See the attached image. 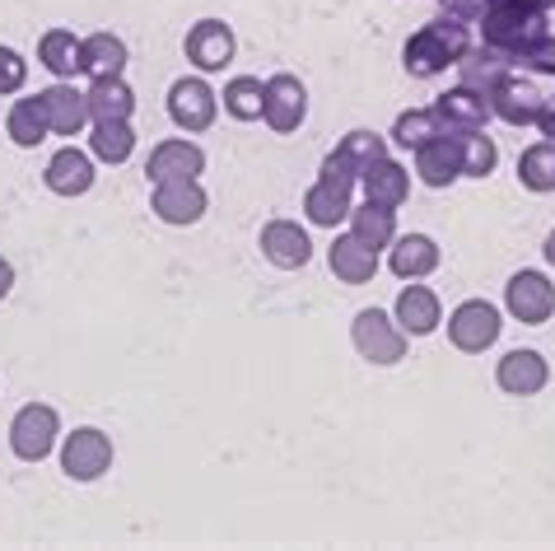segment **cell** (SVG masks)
I'll list each match as a JSON object with an SVG mask.
<instances>
[{
	"mask_svg": "<svg viewBox=\"0 0 555 551\" xmlns=\"http://www.w3.org/2000/svg\"><path fill=\"white\" fill-rule=\"evenodd\" d=\"M462 56H467V28H462V20H435L406 38L402 66L415 80H435V75L457 66Z\"/></svg>",
	"mask_w": 555,
	"mask_h": 551,
	"instance_id": "1",
	"label": "cell"
},
{
	"mask_svg": "<svg viewBox=\"0 0 555 551\" xmlns=\"http://www.w3.org/2000/svg\"><path fill=\"white\" fill-rule=\"evenodd\" d=\"M354 350H360L364 360H374V364H397L406 356V332L392 323L383 309H360L354 313Z\"/></svg>",
	"mask_w": 555,
	"mask_h": 551,
	"instance_id": "6",
	"label": "cell"
},
{
	"mask_svg": "<svg viewBox=\"0 0 555 551\" xmlns=\"http://www.w3.org/2000/svg\"><path fill=\"white\" fill-rule=\"evenodd\" d=\"M542 253H546V262L555 267V229H551V234H546V248H542Z\"/></svg>",
	"mask_w": 555,
	"mask_h": 551,
	"instance_id": "40",
	"label": "cell"
},
{
	"mask_svg": "<svg viewBox=\"0 0 555 551\" xmlns=\"http://www.w3.org/2000/svg\"><path fill=\"white\" fill-rule=\"evenodd\" d=\"M196 174H206V150L196 141H159L150 150V164H145L150 188H154V182L196 178Z\"/></svg>",
	"mask_w": 555,
	"mask_h": 551,
	"instance_id": "15",
	"label": "cell"
},
{
	"mask_svg": "<svg viewBox=\"0 0 555 551\" xmlns=\"http://www.w3.org/2000/svg\"><path fill=\"white\" fill-rule=\"evenodd\" d=\"M388 267L402 276V281H421V276H429V271L439 267V243L429 239V234H402V239H392Z\"/></svg>",
	"mask_w": 555,
	"mask_h": 551,
	"instance_id": "25",
	"label": "cell"
},
{
	"mask_svg": "<svg viewBox=\"0 0 555 551\" xmlns=\"http://www.w3.org/2000/svg\"><path fill=\"white\" fill-rule=\"evenodd\" d=\"M42 182H48L56 196H85L89 188H94V155H85L80 145L56 150V155L48 159V174H42Z\"/></svg>",
	"mask_w": 555,
	"mask_h": 551,
	"instance_id": "18",
	"label": "cell"
},
{
	"mask_svg": "<svg viewBox=\"0 0 555 551\" xmlns=\"http://www.w3.org/2000/svg\"><path fill=\"white\" fill-rule=\"evenodd\" d=\"M206 188L196 178H178V182H154V196H150V210L159 216L164 225H196L206 216Z\"/></svg>",
	"mask_w": 555,
	"mask_h": 551,
	"instance_id": "11",
	"label": "cell"
},
{
	"mask_svg": "<svg viewBox=\"0 0 555 551\" xmlns=\"http://www.w3.org/2000/svg\"><path fill=\"white\" fill-rule=\"evenodd\" d=\"M224 113L238 117V121H257L261 117V80L253 75H234L224 85Z\"/></svg>",
	"mask_w": 555,
	"mask_h": 551,
	"instance_id": "35",
	"label": "cell"
},
{
	"mask_svg": "<svg viewBox=\"0 0 555 551\" xmlns=\"http://www.w3.org/2000/svg\"><path fill=\"white\" fill-rule=\"evenodd\" d=\"M439 323H443V309L429 285H406L402 295H397V328L406 336H429Z\"/></svg>",
	"mask_w": 555,
	"mask_h": 551,
	"instance_id": "21",
	"label": "cell"
},
{
	"mask_svg": "<svg viewBox=\"0 0 555 551\" xmlns=\"http://www.w3.org/2000/svg\"><path fill=\"white\" fill-rule=\"evenodd\" d=\"M38 61L48 66L56 80H75V75L85 71V56H80V38L70 34V28H48V34L38 38Z\"/></svg>",
	"mask_w": 555,
	"mask_h": 551,
	"instance_id": "26",
	"label": "cell"
},
{
	"mask_svg": "<svg viewBox=\"0 0 555 551\" xmlns=\"http://www.w3.org/2000/svg\"><path fill=\"white\" fill-rule=\"evenodd\" d=\"M56 435H61V417L48 402H28L20 417L10 421V449H14V458H24V463H42V458L56 449Z\"/></svg>",
	"mask_w": 555,
	"mask_h": 551,
	"instance_id": "4",
	"label": "cell"
},
{
	"mask_svg": "<svg viewBox=\"0 0 555 551\" xmlns=\"http://www.w3.org/2000/svg\"><path fill=\"white\" fill-rule=\"evenodd\" d=\"M518 182L528 192H555V145L537 141L518 155Z\"/></svg>",
	"mask_w": 555,
	"mask_h": 551,
	"instance_id": "32",
	"label": "cell"
},
{
	"mask_svg": "<svg viewBox=\"0 0 555 551\" xmlns=\"http://www.w3.org/2000/svg\"><path fill=\"white\" fill-rule=\"evenodd\" d=\"M495 379H500V388H504V393H514V397H532V393H542V388H546L551 370H546L542 350H508V356L500 360Z\"/></svg>",
	"mask_w": 555,
	"mask_h": 551,
	"instance_id": "19",
	"label": "cell"
},
{
	"mask_svg": "<svg viewBox=\"0 0 555 551\" xmlns=\"http://www.w3.org/2000/svg\"><path fill=\"white\" fill-rule=\"evenodd\" d=\"M388 155V145H383V136H374V131H350L341 145L332 150L327 159H322V182H332V188H350L354 192V182H360V174L374 159H383Z\"/></svg>",
	"mask_w": 555,
	"mask_h": 551,
	"instance_id": "3",
	"label": "cell"
},
{
	"mask_svg": "<svg viewBox=\"0 0 555 551\" xmlns=\"http://www.w3.org/2000/svg\"><path fill=\"white\" fill-rule=\"evenodd\" d=\"M435 117L443 121V131H476V127H486V117H490V103L476 94V89H449V94H439L435 99Z\"/></svg>",
	"mask_w": 555,
	"mask_h": 551,
	"instance_id": "23",
	"label": "cell"
},
{
	"mask_svg": "<svg viewBox=\"0 0 555 551\" xmlns=\"http://www.w3.org/2000/svg\"><path fill=\"white\" fill-rule=\"evenodd\" d=\"M80 56H85V75H121L127 71V42L117 34L80 38Z\"/></svg>",
	"mask_w": 555,
	"mask_h": 551,
	"instance_id": "31",
	"label": "cell"
},
{
	"mask_svg": "<svg viewBox=\"0 0 555 551\" xmlns=\"http://www.w3.org/2000/svg\"><path fill=\"white\" fill-rule=\"evenodd\" d=\"M85 103H89V121H107V117H127L135 113V94L121 75H94V85L85 89Z\"/></svg>",
	"mask_w": 555,
	"mask_h": 551,
	"instance_id": "24",
	"label": "cell"
},
{
	"mask_svg": "<svg viewBox=\"0 0 555 551\" xmlns=\"http://www.w3.org/2000/svg\"><path fill=\"white\" fill-rule=\"evenodd\" d=\"M481 5H495V0H481Z\"/></svg>",
	"mask_w": 555,
	"mask_h": 551,
	"instance_id": "42",
	"label": "cell"
},
{
	"mask_svg": "<svg viewBox=\"0 0 555 551\" xmlns=\"http://www.w3.org/2000/svg\"><path fill=\"white\" fill-rule=\"evenodd\" d=\"M135 150V131L127 117H107L89 127V155L103 159V164H127Z\"/></svg>",
	"mask_w": 555,
	"mask_h": 551,
	"instance_id": "27",
	"label": "cell"
},
{
	"mask_svg": "<svg viewBox=\"0 0 555 551\" xmlns=\"http://www.w3.org/2000/svg\"><path fill=\"white\" fill-rule=\"evenodd\" d=\"M215 113H220V99H215V89L206 80H196V75L168 89V117H173L182 131H210Z\"/></svg>",
	"mask_w": 555,
	"mask_h": 551,
	"instance_id": "12",
	"label": "cell"
},
{
	"mask_svg": "<svg viewBox=\"0 0 555 551\" xmlns=\"http://www.w3.org/2000/svg\"><path fill=\"white\" fill-rule=\"evenodd\" d=\"M439 131H443V121L435 117V108H411L392 121V141L406 145V150H421L425 141H435Z\"/></svg>",
	"mask_w": 555,
	"mask_h": 551,
	"instance_id": "34",
	"label": "cell"
},
{
	"mask_svg": "<svg viewBox=\"0 0 555 551\" xmlns=\"http://www.w3.org/2000/svg\"><path fill=\"white\" fill-rule=\"evenodd\" d=\"M457 145H462V178H490V174H495L500 150H495V141L486 136V127L457 131Z\"/></svg>",
	"mask_w": 555,
	"mask_h": 551,
	"instance_id": "33",
	"label": "cell"
},
{
	"mask_svg": "<svg viewBox=\"0 0 555 551\" xmlns=\"http://www.w3.org/2000/svg\"><path fill=\"white\" fill-rule=\"evenodd\" d=\"M514 61L522 71H537V75H555V38L542 34V38H532V42H522V48L514 52Z\"/></svg>",
	"mask_w": 555,
	"mask_h": 551,
	"instance_id": "36",
	"label": "cell"
},
{
	"mask_svg": "<svg viewBox=\"0 0 555 551\" xmlns=\"http://www.w3.org/2000/svg\"><path fill=\"white\" fill-rule=\"evenodd\" d=\"M5 131H10V141L20 145V150H34V145L48 141L52 127H48V113H42L38 94L34 99H14V108L5 117Z\"/></svg>",
	"mask_w": 555,
	"mask_h": 551,
	"instance_id": "30",
	"label": "cell"
},
{
	"mask_svg": "<svg viewBox=\"0 0 555 551\" xmlns=\"http://www.w3.org/2000/svg\"><path fill=\"white\" fill-rule=\"evenodd\" d=\"M504 304H508V313H514L518 323L542 328L546 318L555 313V285L546 281L542 271H518L514 281L504 285Z\"/></svg>",
	"mask_w": 555,
	"mask_h": 551,
	"instance_id": "9",
	"label": "cell"
},
{
	"mask_svg": "<svg viewBox=\"0 0 555 551\" xmlns=\"http://www.w3.org/2000/svg\"><path fill=\"white\" fill-rule=\"evenodd\" d=\"M449 342L457 350H467V356H481L486 346L500 342V309L486 299H467L457 304L453 318H449Z\"/></svg>",
	"mask_w": 555,
	"mask_h": 551,
	"instance_id": "8",
	"label": "cell"
},
{
	"mask_svg": "<svg viewBox=\"0 0 555 551\" xmlns=\"http://www.w3.org/2000/svg\"><path fill=\"white\" fill-rule=\"evenodd\" d=\"M10 290H14V267L5 262V257H0V299H5Z\"/></svg>",
	"mask_w": 555,
	"mask_h": 551,
	"instance_id": "39",
	"label": "cell"
},
{
	"mask_svg": "<svg viewBox=\"0 0 555 551\" xmlns=\"http://www.w3.org/2000/svg\"><path fill=\"white\" fill-rule=\"evenodd\" d=\"M38 103H42V113H48L52 136H80L89 127V103H85L80 89L66 85V80H56L52 89H42Z\"/></svg>",
	"mask_w": 555,
	"mask_h": 551,
	"instance_id": "17",
	"label": "cell"
},
{
	"mask_svg": "<svg viewBox=\"0 0 555 551\" xmlns=\"http://www.w3.org/2000/svg\"><path fill=\"white\" fill-rule=\"evenodd\" d=\"M537 127H542V136L555 145V99H542V108H537Z\"/></svg>",
	"mask_w": 555,
	"mask_h": 551,
	"instance_id": "38",
	"label": "cell"
},
{
	"mask_svg": "<svg viewBox=\"0 0 555 551\" xmlns=\"http://www.w3.org/2000/svg\"><path fill=\"white\" fill-rule=\"evenodd\" d=\"M28 80V61L14 48H0V94H20Z\"/></svg>",
	"mask_w": 555,
	"mask_h": 551,
	"instance_id": "37",
	"label": "cell"
},
{
	"mask_svg": "<svg viewBox=\"0 0 555 551\" xmlns=\"http://www.w3.org/2000/svg\"><path fill=\"white\" fill-rule=\"evenodd\" d=\"M528 5H532V10H542V14H546V10L555 5V0H528Z\"/></svg>",
	"mask_w": 555,
	"mask_h": 551,
	"instance_id": "41",
	"label": "cell"
},
{
	"mask_svg": "<svg viewBox=\"0 0 555 551\" xmlns=\"http://www.w3.org/2000/svg\"><path fill=\"white\" fill-rule=\"evenodd\" d=\"M257 248H261V257H267L271 267H281V271H299V267H308V257H313V243H308V234L295 220L261 225Z\"/></svg>",
	"mask_w": 555,
	"mask_h": 551,
	"instance_id": "13",
	"label": "cell"
},
{
	"mask_svg": "<svg viewBox=\"0 0 555 551\" xmlns=\"http://www.w3.org/2000/svg\"><path fill=\"white\" fill-rule=\"evenodd\" d=\"M308 117V89L299 75H271L261 85V121L275 131V136H289L299 131Z\"/></svg>",
	"mask_w": 555,
	"mask_h": 551,
	"instance_id": "5",
	"label": "cell"
},
{
	"mask_svg": "<svg viewBox=\"0 0 555 551\" xmlns=\"http://www.w3.org/2000/svg\"><path fill=\"white\" fill-rule=\"evenodd\" d=\"M360 188H364V202H378V206H392L397 210L411 196V174L397 159L383 155V159H374L360 174Z\"/></svg>",
	"mask_w": 555,
	"mask_h": 551,
	"instance_id": "20",
	"label": "cell"
},
{
	"mask_svg": "<svg viewBox=\"0 0 555 551\" xmlns=\"http://www.w3.org/2000/svg\"><path fill=\"white\" fill-rule=\"evenodd\" d=\"M304 216L322 225V229H336L350 220V188H332V182H313V188L304 192Z\"/></svg>",
	"mask_w": 555,
	"mask_h": 551,
	"instance_id": "28",
	"label": "cell"
},
{
	"mask_svg": "<svg viewBox=\"0 0 555 551\" xmlns=\"http://www.w3.org/2000/svg\"><path fill=\"white\" fill-rule=\"evenodd\" d=\"M107 467H113V439L103 431L80 425L75 435H66V444H61V472L70 482H99Z\"/></svg>",
	"mask_w": 555,
	"mask_h": 551,
	"instance_id": "7",
	"label": "cell"
},
{
	"mask_svg": "<svg viewBox=\"0 0 555 551\" xmlns=\"http://www.w3.org/2000/svg\"><path fill=\"white\" fill-rule=\"evenodd\" d=\"M350 234L364 239L369 248H388L397 239V210L392 206H378V202H364V206H350Z\"/></svg>",
	"mask_w": 555,
	"mask_h": 551,
	"instance_id": "29",
	"label": "cell"
},
{
	"mask_svg": "<svg viewBox=\"0 0 555 551\" xmlns=\"http://www.w3.org/2000/svg\"><path fill=\"white\" fill-rule=\"evenodd\" d=\"M415 174H421L425 188H453L462 178V145L457 131H439L435 141H425L415 150Z\"/></svg>",
	"mask_w": 555,
	"mask_h": 551,
	"instance_id": "14",
	"label": "cell"
},
{
	"mask_svg": "<svg viewBox=\"0 0 555 551\" xmlns=\"http://www.w3.org/2000/svg\"><path fill=\"white\" fill-rule=\"evenodd\" d=\"M542 20H546V14L532 10L528 0H495V5L481 10V38H486V48L514 56L522 42H532V38L546 34Z\"/></svg>",
	"mask_w": 555,
	"mask_h": 551,
	"instance_id": "2",
	"label": "cell"
},
{
	"mask_svg": "<svg viewBox=\"0 0 555 551\" xmlns=\"http://www.w3.org/2000/svg\"><path fill=\"white\" fill-rule=\"evenodd\" d=\"M327 262L346 285H364V281H374L378 276V253L369 248L364 239H354V234H336V243L327 248Z\"/></svg>",
	"mask_w": 555,
	"mask_h": 551,
	"instance_id": "22",
	"label": "cell"
},
{
	"mask_svg": "<svg viewBox=\"0 0 555 551\" xmlns=\"http://www.w3.org/2000/svg\"><path fill=\"white\" fill-rule=\"evenodd\" d=\"M188 61L196 71H224L229 61H234V34H229V24L224 20H202V24H192V34H188Z\"/></svg>",
	"mask_w": 555,
	"mask_h": 551,
	"instance_id": "16",
	"label": "cell"
},
{
	"mask_svg": "<svg viewBox=\"0 0 555 551\" xmlns=\"http://www.w3.org/2000/svg\"><path fill=\"white\" fill-rule=\"evenodd\" d=\"M486 103L500 121H508V127H532L537 108H542V94H537V85L522 80V75H495Z\"/></svg>",
	"mask_w": 555,
	"mask_h": 551,
	"instance_id": "10",
	"label": "cell"
}]
</instances>
